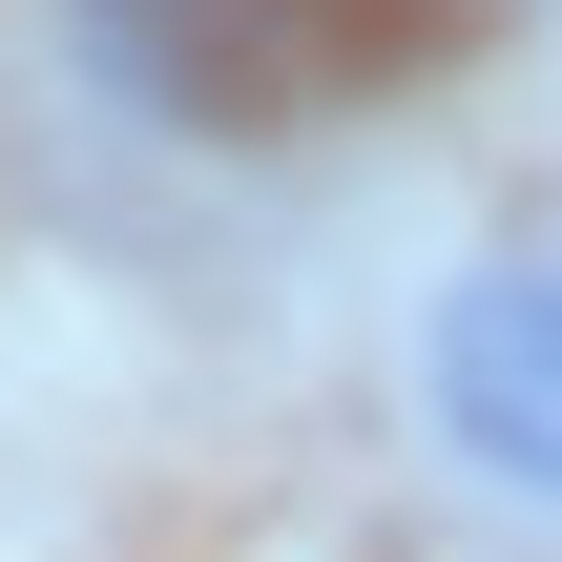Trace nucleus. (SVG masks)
I'll use <instances>...</instances> for the list:
<instances>
[{
	"mask_svg": "<svg viewBox=\"0 0 562 562\" xmlns=\"http://www.w3.org/2000/svg\"><path fill=\"white\" fill-rule=\"evenodd\" d=\"M459 42V0H83V63L146 125H334L375 83H417Z\"/></svg>",
	"mask_w": 562,
	"mask_h": 562,
	"instance_id": "f257e3e1",
	"label": "nucleus"
},
{
	"mask_svg": "<svg viewBox=\"0 0 562 562\" xmlns=\"http://www.w3.org/2000/svg\"><path fill=\"white\" fill-rule=\"evenodd\" d=\"M417 438L501 521H562V229L438 271V313H417Z\"/></svg>",
	"mask_w": 562,
	"mask_h": 562,
	"instance_id": "f03ea898",
	"label": "nucleus"
}]
</instances>
